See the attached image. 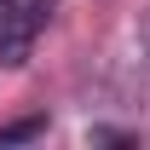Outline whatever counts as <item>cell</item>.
I'll use <instances>...</instances> for the list:
<instances>
[{"label":"cell","mask_w":150,"mask_h":150,"mask_svg":"<svg viewBox=\"0 0 150 150\" xmlns=\"http://www.w3.org/2000/svg\"><path fill=\"white\" fill-rule=\"evenodd\" d=\"M46 0H0V64H23L46 29Z\"/></svg>","instance_id":"obj_1"}]
</instances>
